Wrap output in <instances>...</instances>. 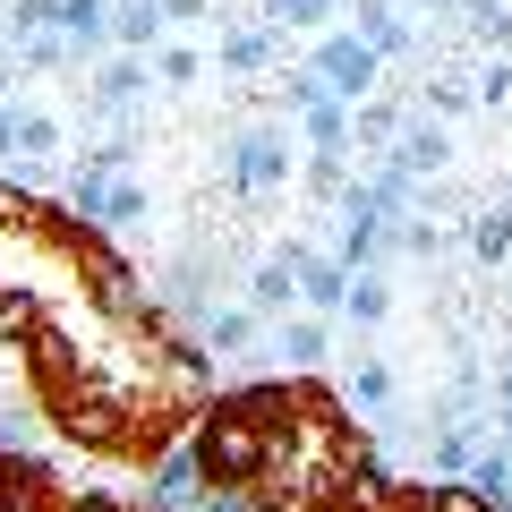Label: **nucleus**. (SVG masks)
I'll use <instances>...</instances> for the list:
<instances>
[{"label": "nucleus", "instance_id": "1", "mask_svg": "<svg viewBox=\"0 0 512 512\" xmlns=\"http://www.w3.org/2000/svg\"><path fill=\"white\" fill-rule=\"evenodd\" d=\"M308 77H316V86H325L333 103L350 111V103H367V94H376V77H384V60L367 52L359 35H316V52H308Z\"/></svg>", "mask_w": 512, "mask_h": 512}, {"label": "nucleus", "instance_id": "2", "mask_svg": "<svg viewBox=\"0 0 512 512\" xmlns=\"http://www.w3.org/2000/svg\"><path fill=\"white\" fill-rule=\"evenodd\" d=\"M222 171H231L239 197H274V188L291 180V137H282V128H239L231 154H222Z\"/></svg>", "mask_w": 512, "mask_h": 512}, {"label": "nucleus", "instance_id": "3", "mask_svg": "<svg viewBox=\"0 0 512 512\" xmlns=\"http://www.w3.org/2000/svg\"><path fill=\"white\" fill-rule=\"evenodd\" d=\"M282 265H291V282H299V308L308 316H342V299H350V274L333 265V256H316V248H282Z\"/></svg>", "mask_w": 512, "mask_h": 512}, {"label": "nucleus", "instance_id": "4", "mask_svg": "<svg viewBox=\"0 0 512 512\" xmlns=\"http://www.w3.org/2000/svg\"><path fill=\"white\" fill-rule=\"evenodd\" d=\"M444 163H453V137H444L436 120H402V137H393V171H402V180H436Z\"/></svg>", "mask_w": 512, "mask_h": 512}, {"label": "nucleus", "instance_id": "5", "mask_svg": "<svg viewBox=\"0 0 512 512\" xmlns=\"http://www.w3.org/2000/svg\"><path fill=\"white\" fill-rule=\"evenodd\" d=\"M154 86V69L137 52H120V60H103V69H94V120H120L128 103H137V94Z\"/></svg>", "mask_w": 512, "mask_h": 512}, {"label": "nucleus", "instance_id": "6", "mask_svg": "<svg viewBox=\"0 0 512 512\" xmlns=\"http://www.w3.org/2000/svg\"><path fill=\"white\" fill-rule=\"evenodd\" d=\"M350 35H359L376 60H402L410 43H419V26H410L402 9H393V0H359V26H350Z\"/></svg>", "mask_w": 512, "mask_h": 512}, {"label": "nucleus", "instance_id": "7", "mask_svg": "<svg viewBox=\"0 0 512 512\" xmlns=\"http://www.w3.org/2000/svg\"><path fill=\"white\" fill-rule=\"evenodd\" d=\"M487 453V427L478 419H436V436H427V461H436L444 478H470V461Z\"/></svg>", "mask_w": 512, "mask_h": 512}, {"label": "nucleus", "instance_id": "8", "mask_svg": "<svg viewBox=\"0 0 512 512\" xmlns=\"http://www.w3.org/2000/svg\"><path fill=\"white\" fill-rule=\"evenodd\" d=\"M60 137H69V120H60V111H43V103H18V111H9V146H18L26 163H52Z\"/></svg>", "mask_w": 512, "mask_h": 512}, {"label": "nucleus", "instance_id": "9", "mask_svg": "<svg viewBox=\"0 0 512 512\" xmlns=\"http://www.w3.org/2000/svg\"><path fill=\"white\" fill-rule=\"evenodd\" d=\"M52 35H60V43H69V52H77V60H86V52H94V43H103V35H111V0H52Z\"/></svg>", "mask_w": 512, "mask_h": 512}, {"label": "nucleus", "instance_id": "10", "mask_svg": "<svg viewBox=\"0 0 512 512\" xmlns=\"http://www.w3.org/2000/svg\"><path fill=\"white\" fill-rule=\"evenodd\" d=\"M154 512H188V504H197V453H188V444H171V453L163 461H154Z\"/></svg>", "mask_w": 512, "mask_h": 512}, {"label": "nucleus", "instance_id": "11", "mask_svg": "<svg viewBox=\"0 0 512 512\" xmlns=\"http://www.w3.org/2000/svg\"><path fill=\"white\" fill-rule=\"evenodd\" d=\"M299 137H308V154H350V111L316 94V103H299Z\"/></svg>", "mask_w": 512, "mask_h": 512}, {"label": "nucleus", "instance_id": "12", "mask_svg": "<svg viewBox=\"0 0 512 512\" xmlns=\"http://www.w3.org/2000/svg\"><path fill=\"white\" fill-rule=\"evenodd\" d=\"M291 308H299L291 265H282V256H265V265L248 274V316H291Z\"/></svg>", "mask_w": 512, "mask_h": 512}, {"label": "nucleus", "instance_id": "13", "mask_svg": "<svg viewBox=\"0 0 512 512\" xmlns=\"http://www.w3.org/2000/svg\"><path fill=\"white\" fill-rule=\"evenodd\" d=\"M325 350H333V325L325 316H282V359L308 376V367H325Z\"/></svg>", "mask_w": 512, "mask_h": 512}, {"label": "nucleus", "instance_id": "14", "mask_svg": "<svg viewBox=\"0 0 512 512\" xmlns=\"http://www.w3.org/2000/svg\"><path fill=\"white\" fill-rule=\"evenodd\" d=\"M111 35H120V52H154L163 43V9L154 0H111Z\"/></svg>", "mask_w": 512, "mask_h": 512}, {"label": "nucleus", "instance_id": "15", "mask_svg": "<svg viewBox=\"0 0 512 512\" xmlns=\"http://www.w3.org/2000/svg\"><path fill=\"white\" fill-rule=\"evenodd\" d=\"M222 69H231V77L274 69V26H231V35H222Z\"/></svg>", "mask_w": 512, "mask_h": 512}, {"label": "nucleus", "instance_id": "16", "mask_svg": "<svg viewBox=\"0 0 512 512\" xmlns=\"http://www.w3.org/2000/svg\"><path fill=\"white\" fill-rule=\"evenodd\" d=\"M393 137H402V111L393 103H376V94L350 103V146H393Z\"/></svg>", "mask_w": 512, "mask_h": 512}, {"label": "nucleus", "instance_id": "17", "mask_svg": "<svg viewBox=\"0 0 512 512\" xmlns=\"http://www.w3.org/2000/svg\"><path fill=\"white\" fill-rule=\"evenodd\" d=\"M342 316H359V325H384V316H393V282H384V274H350Z\"/></svg>", "mask_w": 512, "mask_h": 512}, {"label": "nucleus", "instance_id": "18", "mask_svg": "<svg viewBox=\"0 0 512 512\" xmlns=\"http://www.w3.org/2000/svg\"><path fill=\"white\" fill-rule=\"evenodd\" d=\"M461 86H470V103H487V111H504V103H512V52H495V60H478V69L461 77Z\"/></svg>", "mask_w": 512, "mask_h": 512}, {"label": "nucleus", "instance_id": "19", "mask_svg": "<svg viewBox=\"0 0 512 512\" xmlns=\"http://www.w3.org/2000/svg\"><path fill=\"white\" fill-rule=\"evenodd\" d=\"M350 410H393V367H384V359L350 367Z\"/></svg>", "mask_w": 512, "mask_h": 512}, {"label": "nucleus", "instance_id": "20", "mask_svg": "<svg viewBox=\"0 0 512 512\" xmlns=\"http://www.w3.org/2000/svg\"><path fill=\"white\" fill-rule=\"evenodd\" d=\"M248 342H256L248 308H205V350H248Z\"/></svg>", "mask_w": 512, "mask_h": 512}, {"label": "nucleus", "instance_id": "21", "mask_svg": "<svg viewBox=\"0 0 512 512\" xmlns=\"http://www.w3.org/2000/svg\"><path fill=\"white\" fill-rule=\"evenodd\" d=\"M154 77H163V86H197L205 52H197V43H154Z\"/></svg>", "mask_w": 512, "mask_h": 512}, {"label": "nucleus", "instance_id": "22", "mask_svg": "<svg viewBox=\"0 0 512 512\" xmlns=\"http://www.w3.org/2000/svg\"><path fill=\"white\" fill-rule=\"evenodd\" d=\"M308 197L316 205H342L350 197V163H342V154H308Z\"/></svg>", "mask_w": 512, "mask_h": 512}, {"label": "nucleus", "instance_id": "23", "mask_svg": "<svg viewBox=\"0 0 512 512\" xmlns=\"http://www.w3.org/2000/svg\"><path fill=\"white\" fill-rule=\"evenodd\" d=\"M470 256H487V265H495V256H512V205H495V214L470 222Z\"/></svg>", "mask_w": 512, "mask_h": 512}, {"label": "nucleus", "instance_id": "24", "mask_svg": "<svg viewBox=\"0 0 512 512\" xmlns=\"http://www.w3.org/2000/svg\"><path fill=\"white\" fill-rule=\"evenodd\" d=\"M333 9H342V0H265V18H274V26H325Z\"/></svg>", "mask_w": 512, "mask_h": 512}, {"label": "nucleus", "instance_id": "25", "mask_svg": "<svg viewBox=\"0 0 512 512\" xmlns=\"http://www.w3.org/2000/svg\"><path fill=\"white\" fill-rule=\"evenodd\" d=\"M18 60H26V69H69L77 52H69L60 35H52V26H43V35H26V43H18Z\"/></svg>", "mask_w": 512, "mask_h": 512}, {"label": "nucleus", "instance_id": "26", "mask_svg": "<svg viewBox=\"0 0 512 512\" xmlns=\"http://www.w3.org/2000/svg\"><path fill=\"white\" fill-rule=\"evenodd\" d=\"M103 222H146V188H137V180H111V197H103Z\"/></svg>", "mask_w": 512, "mask_h": 512}, {"label": "nucleus", "instance_id": "27", "mask_svg": "<svg viewBox=\"0 0 512 512\" xmlns=\"http://www.w3.org/2000/svg\"><path fill=\"white\" fill-rule=\"evenodd\" d=\"M427 111H436V128L461 120V111H470V86H461V77H436V86H427Z\"/></svg>", "mask_w": 512, "mask_h": 512}, {"label": "nucleus", "instance_id": "28", "mask_svg": "<svg viewBox=\"0 0 512 512\" xmlns=\"http://www.w3.org/2000/svg\"><path fill=\"white\" fill-rule=\"evenodd\" d=\"M393 248H402V256H436V222H419V214H410L402 231H393Z\"/></svg>", "mask_w": 512, "mask_h": 512}, {"label": "nucleus", "instance_id": "29", "mask_svg": "<svg viewBox=\"0 0 512 512\" xmlns=\"http://www.w3.org/2000/svg\"><path fill=\"white\" fill-rule=\"evenodd\" d=\"M154 9H163V26H180V18H205L214 0H154Z\"/></svg>", "mask_w": 512, "mask_h": 512}, {"label": "nucleus", "instance_id": "30", "mask_svg": "<svg viewBox=\"0 0 512 512\" xmlns=\"http://www.w3.org/2000/svg\"><path fill=\"white\" fill-rule=\"evenodd\" d=\"M487 393H495V410H512V359L495 367V384H487Z\"/></svg>", "mask_w": 512, "mask_h": 512}, {"label": "nucleus", "instance_id": "31", "mask_svg": "<svg viewBox=\"0 0 512 512\" xmlns=\"http://www.w3.org/2000/svg\"><path fill=\"white\" fill-rule=\"evenodd\" d=\"M0 154H18V146H9V111H0Z\"/></svg>", "mask_w": 512, "mask_h": 512}]
</instances>
